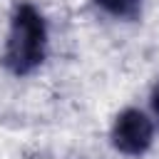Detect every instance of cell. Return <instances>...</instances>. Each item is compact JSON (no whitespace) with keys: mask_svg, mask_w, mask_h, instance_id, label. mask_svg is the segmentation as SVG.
Masks as SVG:
<instances>
[{"mask_svg":"<svg viewBox=\"0 0 159 159\" xmlns=\"http://www.w3.org/2000/svg\"><path fill=\"white\" fill-rule=\"evenodd\" d=\"M149 102H152V112H154V117L159 119V82L154 84V89H152V97H149Z\"/></svg>","mask_w":159,"mask_h":159,"instance_id":"4","label":"cell"},{"mask_svg":"<svg viewBox=\"0 0 159 159\" xmlns=\"http://www.w3.org/2000/svg\"><path fill=\"white\" fill-rule=\"evenodd\" d=\"M47 57V25L42 12L30 2H17L10 15V27L2 47V67L25 77L35 72Z\"/></svg>","mask_w":159,"mask_h":159,"instance_id":"1","label":"cell"},{"mask_svg":"<svg viewBox=\"0 0 159 159\" xmlns=\"http://www.w3.org/2000/svg\"><path fill=\"white\" fill-rule=\"evenodd\" d=\"M109 139L119 154L142 157L149 152V147L154 142V122L149 119L147 112H142L137 107H127L114 117Z\"/></svg>","mask_w":159,"mask_h":159,"instance_id":"2","label":"cell"},{"mask_svg":"<svg viewBox=\"0 0 159 159\" xmlns=\"http://www.w3.org/2000/svg\"><path fill=\"white\" fill-rule=\"evenodd\" d=\"M94 2L117 20H137L142 15V0H94Z\"/></svg>","mask_w":159,"mask_h":159,"instance_id":"3","label":"cell"}]
</instances>
